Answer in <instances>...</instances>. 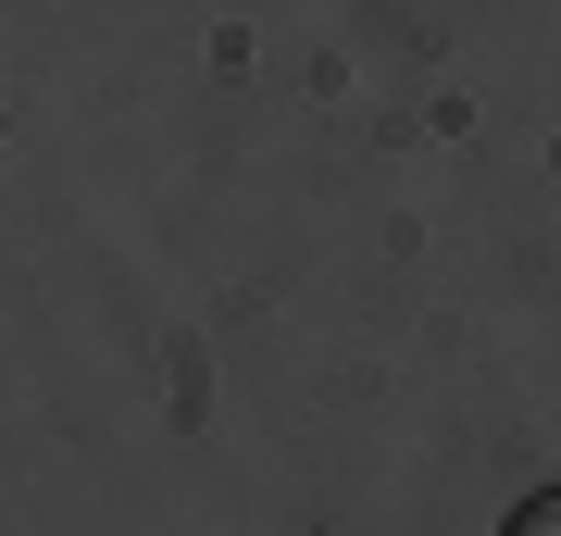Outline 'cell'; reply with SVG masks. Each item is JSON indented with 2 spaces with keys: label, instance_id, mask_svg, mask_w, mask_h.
<instances>
[{
  "label": "cell",
  "instance_id": "6da1fadb",
  "mask_svg": "<svg viewBox=\"0 0 561 536\" xmlns=\"http://www.w3.org/2000/svg\"><path fill=\"white\" fill-rule=\"evenodd\" d=\"M500 536H561V499H524V512H512Z\"/></svg>",
  "mask_w": 561,
  "mask_h": 536
}]
</instances>
